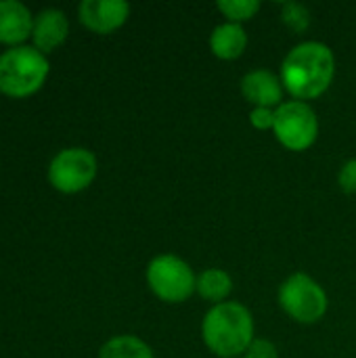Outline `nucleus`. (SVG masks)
I'll list each match as a JSON object with an SVG mask.
<instances>
[{
  "mask_svg": "<svg viewBox=\"0 0 356 358\" xmlns=\"http://www.w3.org/2000/svg\"><path fill=\"white\" fill-rule=\"evenodd\" d=\"M241 92L254 107L273 109L283 101V82L266 69H254L241 78Z\"/></svg>",
  "mask_w": 356,
  "mask_h": 358,
  "instance_id": "11",
  "label": "nucleus"
},
{
  "mask_svg": "<svg viewBox=\"0 0 356 358\" xmlns=\"http://www.w3.org/2000/svg\"><path fill=\"white\" fill-rule=\"evenodd\" d=\"M69 36V19L61 8L48 6L34 15V27H31V40L29 44L44 52L57 50Z\"/></svg>",
  "mask_w": 356,
  "mask_h": 358,
  "instance_id": "9",
  "label": "nucleus"
},
{
  "mask_svg": "<svg viewBox=\"0 0 356 358\" xmlns=\"http://www.w3.org/2000/svg\"><path fill=\"white\" fill-rule=\"evenodd\" d=\"M273 130L283 147L290 151H304L317 141L319 120L313 107L304 101H290L275 109Z\"/></svg>",
  "mask_w": 356,
  "mask_h": 358,
  "instance_id": "7",
  "label": "nucleus"
},
{
  "mask_svg": "<svg viewBox=\"0 0 356 358\" xmlns=\"http://www.w3.org/2000/svg\"><path fill=\"white\" fill-rule=\"evenodd\" d=\"M147 283L151 292L164 302H185L193 292L197 277L193 275L191 266L172 254L155 256L147 266Z\"/></svg>",
  "mask_w": 356,
  "mask_h": 358,
  "instance_id": "5",
  "label": "nucleus"
},
{
  "mask_svg": "<svg viewBox=\"0 0 356 358\" xmlns=\"http://www.w3.org/2000/svg\"><path fill=\"white\" fill-rule=\"evenodd\" d=\"M130 4L124 0H82L78 4L80 23L94 34H111L128 21Z\"/></svg>",
  "mask_w": 356,
  "mask_h": 358,
  "instance_id": "8",
  "label": "nucleus"
},
{
  "mask_svg": "<svg viewBox=\"0 0 356 358\" xmlns=\"http://www.w3.org/2000/svg\"><path fill=\"white\" fill-rule=\"evenodd\" d=\"M283 21L294 31H304L311 25V13L306 6H302L298 2H285L283 4Z\"/></svg>",
  "mask_w": 356,
  "mask_h": 358,
  "instance_id": "16",
  "label": "nucleus"
},
{
  "mask_svg": "<svg viewBox=\"0 0 356 358\" xmlns=\"http://www.w3.org/2000/svg\"><path fill=\"white\" fill-rule=\"evenodd\" d=\"M34 13L21 0H0V44L6 48L31 40Z\"/></svg>",
  "mask_w": 356,
  "mask_h": 358,
  "instance_id": "10",
  "label": "nucleus"
},
{
  "mask_svg": "<svg viewBox=\"0 0 356 358\" xmlns=\"http://www.w3.org/2000/svg\"><path fill=\"white\" fill-rule=\"evenodd\" d=\"M99 358H155L153 350L138 340L136 336H115L107 340L101 350Z\"/></svg>",
  "mask_w": 356,
  "mask_h": 358,
  "instance_id": "14",
  "label": "nucleus"
},
{
  "mask_svg": "<svg viewBox=\"0 0 356 358\" xmlns=\"http://www.w3.org/2000/svg\"><path fill=\"white\" fill-rule=\"evenodd\" d=\"M250 122L258 130H266L275 126V109L271 107H254L250 113Z\"/></svg>",
  "mask_w": 356,
  "mask_h": 358,
  "instance_id": "18",
  "label": "nucleus"
},
{
  "mask_svg": "<svg viewBox=\"0 0 356 358\" xmlns=\"http://www.w3.org/2000/svg\"><path fill=\"white\" fill-rule=\"evenodd\" d=\"M248 46V34L241 27V23H222L216 25L210 36V48L220 59H237Z\"/></svg>",
  "mask_w": 356,
  "mask_h": 358,
  "instance_id": "12",
  "label": "nucleus"
},
{
  "mask_svg": "<svg viewBox=\"0 0 356 358\" xmlns=\"http://www.w3.org/2000/svg\"><path fill=\"white\" fill-rule=\"evenodd\" d=\"M338 182H340V187L346 193H356V157L355 159H348L342 166V170L338 174Z\"/></svg>",
  "mask_w": 356,
  "mask_h": 358,
  "instance_id": "19",
  "label": "nucleus"
},
{
  "mask_svg": "<svg viewBox=\"0 0 356 358\" xmlns=\"http://www.w3.org/2000/svg\"><path fill=\"white\" fill-rule=\"evenodd\" d=\"M233 289V281L229 277V273L220 271V268H208L204 271L199 277H197V283H195V292L208 300V302H214L216 304H222L225 298L231 294Z\"/></svg>",
  "mask_w": 356,
  "mask_h": 358,
  "instance_id": "13",
  "label": "nucleus"
},
{
  "mask_svg": "<svg viewBox=\"0 0 356 358\" xmlns=\"http://www.w3.org/2000/svg\"><path fill=\"white\" fill-rule=\"evenodd\" d=\"M216 6L231 23H241L245 19H252L260 10L258 0H218Z\"/></svg>",
  "mask_w": 356,
  "mask_h": 358,
  "instance_id": "15",
  "label": "nucleus"
},
{
  "mask_svg": "<svg viewBox=\"0 0 356 358\" xmlns=\"http://www.w3.org/2000/svg\"><path fill=\"white\" fill-rule=\"evenodd\" d=\"M336 73V59L323 42H302L294 46L281 65V82L287 92L300 101L321 96Z\"/></svg>",
  "mask_w": 356,
  "mask_h": 358,
  "instance_id": "1",
  "label": "nucleus"
},
{
  "mask_svg": "<svg viewBox=\"0 0 356 358\" xmlns=\"http://www.w3.org/2000/svg\"><path fill=\"white\" fill-rule=\"evenodd\" d=\"M97 157L86 147H65L57 151L48 164L46 178L50 187L63 195H73L92 185L97 178Z\"/></svg>",
  "mask_w": 356,
  "mask_h": 358,
  "instance_id": "4",
  "label": "nucleus"
},
{
  "mask_svg": "<svg viewBox=\"0 0 356 358\" xmlns=\"http://www.w3.org/2000/svg\"><path fill=\"white\" fill-rule=\"evenodd\" d=\"M281 308L298 323H317L327 313V294L308 275L296 273L283 281L279 289Z\"/></svg>",
  "mask_w": 356,
  "mask_h": 358,
  "instance_id": "6",
  "label": "nucleus"
},
{
  "mask_svg": "<svg viewBox=\"0 0 356 358\" xmlns=\"http://www.w3.org/2000/svg\"><path fill=\"white\" fill-rule=\"evenodd\" d=\"M277 346L269 340H256L248 346V350L243 352V358H277Z\"/></svg>",
  "mask_w": 356,
  "mask_h": 358,
  "instance_id": "17",
  "label": "nucleus"
},
{
  "mask_svg": "<svg viewBox=\"0 0 356 358\" xmlns=\"http://www.w3.org/2000/svg\"><path fill=\"white\" fill-rule=\"evenodd\" d=\"M201 336L206 346L220 358H239L254 342V321L239 302H222L208 310Z\"/></svg>",
  "mask_w": 356,
  "mask_h": 358,
  "instance_id": "2",
  "label": "nucleus"
},
{
  "mask_svg": "<svg viewBox=\"0 0 356 358\" xmlns=\"http://www.w3.org/2000/svg\"><path fill=\"white\" fill-rule=\"evenodd\" d=\"M50 61L31 44L13 46L0 52V92L10 99L36 94L48 80Z\"/></svg>",
  "mask_w": 356,
  "mask_h": 358,
  "instance_id": "3",
  "label": "nucleus"
}]
</instances>
